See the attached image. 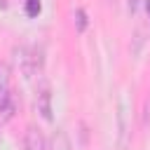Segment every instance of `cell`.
Here are the masks:
<instances>
[{
	"mask_svg": "<svg viewBox=\"0 0 150 150\" xmlns=\"http://www.w3.org/2000/svg\"><path fill=\"white\" fill-rule=\"evenodd\" d=\"M9 94V68L0 63V101Z\"/></svg>",
	"mask_w": 150,
	"mask_h": 150,
	"instance_id": "obj_4",
	"label": "cell"
},
{
	"mask_svg": "<svg viewBox=\"0 0 150 150\" xmlns=\"http://www.w3.org/2000/svg\"><path fill=\"white\" fill-rule=\"evenodd\" d=\"M14 112H16V96L9 91V94L0 101V127L7 124V122L14 117Z\"/></svg>",
	"mask_w": 150,
	"mask_h": 150,
	"instance_id": "obj_3",
	"label": "cell"
},
{
	"mask_svg": "<svg viewBox=\"0 0 150 150\" xmlns=\"http://www.w3.org/2000/svg\"><path fill=\"white\" fill-rule=\"evenodd\" d=\"M145 9H148V14H150V0H145Z\"/></svg>",
	"mask_w": 150,
	"mask_h": 150,
	"instance_id": "obj_10",
	"label": "cell"
},
{
	"mask_svg": "<svg viewBox=\"0 0 150 150\" xmlns=\"http://www.w3.org/2000/svg\"><path fill=\"white\" fill-rule=\"evenodd\" d=\"M54 150H70V138L63 129H56L54 134Z\"/></svg>",
	"mask_w": 150,
	"mask_h": 150,
	"instance_id": "obj_5",
	"label": "cell"
},
{
	"mask_svg": "<svg viewBox=\"0 0 150 150\" xmlns=\"http://www.w3.org/2000/svg\"><path fill=\"white\" fill-rule=\"evenodd\" d=\"M75 21H77V30H84L87 28V14H84V9H77L75 12Z\"/></svg>",
	"mask_w": 150,
	"mask_h": 150,
	"instance_id": "obj_8",
	"label": "cell"
},
{
	"mask_svg": "<svg viewBox=\"0 0 150 150\" xmlns=\"http://www.w3.org/2000/svg\"><path fill=\"white\" fill-rule=\"evenodd\" d=\"M23 150H47V141L40 129L28 127L23 134Z\"/></svg>",
	"mask_w": 150,
	"mask_h": 150,
	"instance_id": "obj_2",
	"label": "cell"
},
{
	"mask_svg": "<svg viewBox=\"0 0 150 150\" xmlns=\"http://www.w3.org/2000/svg\"><path fill=\"white\" fill-rule=\"evenodd\" d=\"M129 9H131V12L136 9V0H129Z\"/></svg>",
	"mask_w": 150,
	"mask_h": 150,
	"instance_id": "obj_9",
	"label": "cell"
},
{
	"mask_svg": "<svg viewBox=\"0 0 150 150\" xmlns=\"http://www.w3.org/2000/svg\"><path fill=\"white\" fill-rule=\"evenodd\" d=\"M40 9H42L40 0H26V14H28V16H38Z\"/></svg>",
	"mask_w": 150,
	"mask_h": 150,
	"instance_id": "obj_7",
	"label": "cell"
},
{
	"mask_svg": "<svg viewBox=\"0 0 150 150\" xmlns=\"http://www.w3.org/2000/svg\"><path fill=\"white\" fill-rule=\"evenodd\" d=\"M35 105H38V112L42 115V120H52V91H49V84H42L40 91H38V98H35Z\"/></svg>",
	"mask_w": 150,
	"mask_h": 150,
	"instance_id": "obj_1",
	"label": "cell"
},
{
	"mask_svg": "<svg viewBox=\"0 0 150 150\" xmlns=\"http://www.w3.org/2000/svg\"><path fill=\"white\" fill-rule=\"evenodd\" d=\"M117 120H120V148H124V143H127V124H124V105H120V112H117Z\"/></svg>",
	"mask_w": 150,
	"mask_h": 150,
	"instance_id": "obj_6",
	"label": "cell"
}]
</instances>
